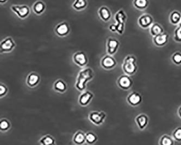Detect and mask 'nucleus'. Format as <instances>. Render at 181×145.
I'll return each instance as SVG.
<instances>
[{"label": "nucleus", "mask_w": 181, "mask_h": 145, "mask_svg": "<svg viewBox=\"0 0 181 145\" xmlns=\"http://www.w3.org/2000/svg\"><path fill=\"white\" fill-rule=\"evenodd\" d=\"M15 46V43L11 37L5 38L0 43L1 52H9L13 50Z\"/></svg>", "instance_id": "5"}, {"label": "nucleus", "mask_w": 181, "mask_h": 145, "mask_svg": "<svg viewBox=\"0 0 181 145\" xmlns=\"http://www.w3.org/2000/svg\"><path fill=\"white\" fill-rule=\"evenodd\" d=\"M94 95L93 93H91L89 91H85L83 93L81 94L80 96L79 97V103L81 105H88L90 103L91 99H93Z\"/></svg>", "instance_id": "16"}, {"label": "nucleus", "mask_w": 181, "mask_h": 145, "mask_svg": "<svg viewBox=\"0 0 181 145\" xmlns=\"http://www.w3.org/2000/svg\"><path fill=\"white\" fill-rule=\"evenodd\" d=\"M46 6L42 1H38L34 4L33 9L34 12L38 14H40L45 11Z\"/></svg>", "instance_id": "21"}, {"label": "nucleus", "mask_w": 181, "mask_h": 145, "mask_svg": "<svg viewBox=\"0 0 181 145\" xmlns=\"http://www.w3.org/2000/svg\"><path fill=\"white\" fill-rule=\"evenodd\" d=\"M55 90L59 91L61 93H64L66 90L67 86L66 83L61 80H57L53 85Z\"/></svg>", "instance_id": "22"}, {"label": "nucleus", "mask_w": 181, "mask_h": 145, "mask_svg": "<svg viewBox=\"0 0 181 145\" xmlns=\"http://www.w3.org/2000/svg\"><path fill=\"white\" fill-rule=\"evenodd\" d=\"M11 9L21 18H25L30 14V8L27 5H13Z\"/></svg>", "instance_id": "4"}, {"label": "nucleus", "mask_w": 181, "mask_h": 145, "mask_svg": "<svg viewBox=\"0 0 181 145\" xmlns=\"http://www.w3.org/2000/svg\"><path fill=\"white\" fill-rule=\"evenodd\" d=\"M127 102L132 106H137L142 102V96L137 91H133L129 94L127 97Z\"/></svg>", "instance_id": "9"}, {"label": "nucleus", "mask_w": 181, "mask_h": 145, "mask_svg": "<svg viewBox=\"0 0 181 145\" xmlns=\"http://www.w3.org/2000/svg\"><path fill=\"white\" fill-rule=\"evenodd\" d=\"M172 61L176 65L181 64V53L176 52L174 53L171 57Z\"/></svg>", "instance_id": "28"}, {"label": "nucleus", "mask_w": 181, "mask_h": 145, "mask_svg": "<svg viewBox=\"0 0 181 145\" xmlns=\"http://www.w3.org/2000/svg\"><path fill=\"white\" fill-rule=\"evenodd\" d=\"M135 6L139 9H144L149 5V1L147 0H135L133 1Z\"/></svg>", "instance_id": "24"}, {"label": "nucleus", "mask_w": 181, "mask_h": 145, "mask_svg": "<svg viewBox=\"0 0 181 145\" xmlns=\"http://www.w3.org/2000/svg\"><path fill=\"white\" fill-rule=\"evenodd\" d=\"M105 116L106 115L104 112H93L89 114V118L94 123L99 125L103 123Z\"/></svg>", "instance_id": "8"}, {"label": "nucleus", "mask_w": 181, "mask_h": 145, "mask_svg": "<svg viewBox=\"0 0 181 145\" xmlns=\"http://www.w3.org/2000/svg\"><path fill=\"white\" fill-rule=\"evenodd\" d=\"M7 88L6 85H4V84H0V96H3L4 95L6 94L7 93Z\"/></svg>", "instance_id": "33"}, {"label": "nucleus", "mask_w": 181, "mask_h": 145, "mask_svg": "<svg viewBox=\"0 0 181 145\" xmlns=\"http://www.w3.org/2000/svg\"><path fill=\"white\" fill-rule=\"evenodd\" d=\"M102 66L107 70L112 69L116 65L115 59L110 55H106L101 60Z\"/></svg>", "instance_id": "11"}, {"label": "nucleus", "mask_w": 181, "mask_h": 145, "mask_svg": "<svg viewBox=\"0 0 181 145\" xmlns=\"http://www.w3.org/2000/svg\"><path fill=\"white\" fill-rule=\"evenodd\" d=\"M135 122L139 129L143 130L148 125L149 118L145 114H140L135 118Z\"/></svg>", "instance_id": "14"}, {"label": "nucleus", "mask_w": 181, "mask_h": 145, "mask_svg": "<svg viewBox=\"0 0 181 145\" xmlns=\"http://www.w3.org/2000/svg\"><path fill=\"white\" fill-rule=\"evenodd\" d=\"M86 140V136L83 133L79 132L77 133L74 138V141L77 145H81L84 143Z\"/></svg>", "instance_id": "26"}, {"label": "nucleus", "mask_w": 181, "mask_h": 145, "mask_svg": "<svg viewBox=\"0 0 181 145\" xmlns=\"http://www.w3.org/2000/svg\"><path fill=\"white\" fill-rule=\"evenodd\" d=\"M120 43L116 39L110 38L107 41V51L110 55H114L118 50Z\"/></svg>", "instance_id": "10"}, {"label": "nucleus", "mask_w": 181, "mask_h": 145, "mask_svg": "<svg viewBox=\"0 0 181 145\" xmlns=\"http://www.w3.org/2000/svg\"><path fill=\"white\" fill-rule=\"evenodd\" d=\"M98 14L101 19L105 21H108L112 16L110 9L105 6L100 7L98 11Z\"/></svg>", "instance_id": "17"}, {"label": "nucleus", "mask_w": 181, "mask_h": 145, "mask_svg": "<svg viewBox=\"0 0 181 145\" xmlns=\"http://www.w3.org/2000/svg\"><path fill=\"white\" fill-rule=\"evenodd\" d=\"M179 117L181 118V105L179 109Z\"/></svg>", "instance_id": "34"}, {"label": "nucleus", "mask_w": 181, "mask_h": 145, "mask_svg": "<svg viewBox=\"0 0 181 145\" xmlns=\"http://www.w3.org/2000/svg\"><path fill=\"white\" fill-rule=\"evenodd\" d=\"M40 143L42 145H55V141L50 136H45L40 140Z\"/></svg>", "instance_id": "27"}, {"label": "nucleus", "mask_w": 181, "mask_h": 145, "mask_svg": "<svg viewBox=\"0 0 181 145\" xmlns=\"http://www.w3.org/2000/svg\"><path fill=\"white\" fill-rule=\"evenodd\" d=\"M86 1L85 0H77L73 3V7L77 10H81L86 6Z\"/></svg>", "instance_id": "25"}, {"label": "nucleus", "mask_w": 181, "mask_h": 145, "mask_svg": "<svg viewBox=\"0 0 181 145\" xmlns=\"http://www.w3.org/2000/svg\"><path fill=\"white\" fill-rule=\"evenodd\" d=\"M173 137L176 141H181V127L175 129L173 133Z\"/></svg>", "instance_id": "30"}, {"label": "nucleus", "mask_w": 181, "mask_h": 145, "mask_svg": "<svg viewBox=\"0 0 181 145\" xmlns=\"http://www.w3.org/2000/svg\"><path fill=\"white\" fill-rule=\"evenodd\" d=\"M138 66L136 58L132 55L127 56L124 60L122 69L127 75H132L137 71Z\"/></svg>", "instance_id": "2"}, {"label": "nucleus", "mask_w": 181, "mask_h": 145, "mask_svg": "<svg viewBox=\"0 0 181 145\" xmlns=\"http://www.w3.org/2000/svg\"><path fill=\"white\" fill-rule=\"evenodd\" d=\"M40 81V76L38 74L32 72L28 76L27 78V84L30 87L36 86Z\"/></svg>", "instance_id": "18"}, {"label": "nucleus", "mask_w": 181, "mask_h": 145, "mask_svg": "<svg viewBox=\"0 0 181 145\" xmlns=\"http://www.w3.org/2000/svg\"><path fill=\"white\" fill-rule=\"evenodd\" d=\"M73 60L76 64L80 66H83L88 63V58L86 57V55L82 51L75 53L73 56Z\"/></svg>", "instance_id": "12"}, {"label": "nucleus", "mask_w": 181, "mask_h": 145, "mask_svg": "<svg viewBox=\"0 0 181 145\" xmlns=\"http://www.w3.org/2000/svg\"><path fill=\"white\" fill-rule=\"evenodd\" d=\"M10 126V124L8 121L6 119L1 120L0 122V128L1 130H7V129L9 128Z\"/></svg>", "instance_id": "32"}, {"label": "nucleus", "mask_w": 181, "mask_h": 145, "mask_svg": "<svg viewBox=\"0 0 181 145\" xmlns=\"http://www.w3.org/2000/svg\"><path fill=\"white\" fill-rule=\"evenodd\" d=\"M86 140L88 143H93L96 140V137L92 133H89L86 135Z\"/></svg>", "instance_id": "31"}, {"label": "nucleus", "mask_w": 181, "mask_h": 145, "mask_svg": "<svg viewBox=\"0 0 181 145\" xmlns=\"http://www.w3.org/2000/svg\"><path fill=\"white\" fill-rule=\"evenodd\" d=\"M174 39L177 42H181V23H179L174 32Z\"/></svg>", "instance_id": "29"}, {"label": "nucleus", "mask_w": 181, "mask_h": 145, "mask_svg": "<svg viewBox=\"0 0 181 145\" xmlns=\"http://www.w3.org/2000/svg\"><path fill=\"white\" fill-rule=\"evenodd\" d=\"M126 19V15L123 10L118 11L115 15V20L116 21V23L114 24V25L115 27L116 31H117L119 33H123Z\"/></svg>", "instance_id": "3"}, {"label": "nucleus", "mask_w": 181, "mask_h": 145, "mask_svg": "<svg viewBox=\"0 0 181 145\" xmlns=\"http://www.w3.org/2000/svg\"><path fill=\"white\" fill-rule=\"evenodd\" d=\"M170 21L173 25H178L181 22V14L179 11H174L170 15Z\"/></svg>", "instance_id": "20"}, {"label": "nucleus", "mask_w": 181, "mask_h": 145, "mask_svg": "<svg viewBox=\"0 0 181 145\" xmlns=\"http://www.w3.org/2000/svg\"><path fill=\"white\" fill-rule=\"evenodd\" d=\"M169 35L167 33H163L154 36L153 41L154 44L157 46H164L168 42Z\"/></svg>", "instance_id": "13"}, {"label": "nucleus", "mask_w": 181, "mask_h": 145, "mask_svg": "<svg viewBox=\"0 0 181 145\" xmlns=\"http://www.w3.org/2000/svg\"><path fill=\"white\" fill-rule=\"evenodd\" d=\"M159 144V145H174V141L169 135H164L160 138Z\"/></svg>", "instance_id": "23"}, {"label": "nucleus", "mask_w": 181, "mask_h": 145, "mask_svg": "<svg viewBox=\"0 0 181 145\" xmlns=\"http://www.w3.org/2000/svg\"><path fill=\"white\" fill-rule=\"evenodd\" d=\"M55 31L58 36H66L69 32V26L67 22H62L56 26V27L55 28Z\"/></svg>", "instance_id": "15"}, {"label": "nucleus", "mask_w": 181, "mask_h": 145, "mask_svg": "<svg viewBox=\"0 0 181 145\" xmlns=\"http://www.w3.org/2000/svg\"><path fill=\"white\" fill-rule=\"evenodd\" d=\"M118 84L120 88L124 90H128L132 86L133 82L130 76L127 75H123L118 78Z\"/></svg>", "instance_id": "6"}, {"label": "nucleus", "mask_w": 181, "mask_h": 145, "mask_svg": "<svg viewBox=\"0 0 181 145\" xmlns=\"http://www.w3.org/2000/svg\"><path fill=\"white\" fill-rule=\"evenodd\" d=\"M150 33L153 36H158L163 33L164 29L160 24L158 23H154L150 27Z\"/></svg>", "instance_id": "19"}, {"label": "nucleus", "mask_w": 181, "mask_h": 145, "mask_svg": "<svg viewBox=\"0 0 181 145\" xmlns=\"http://www.w3.org/2000/svg\"><path fill=\"white\" fill-rule=\"evenodd\" d=\"M94 77V72L90 67L82 70L78 74L76 80V88L80 91H83L86 89L87 82L90 80Z\"/></svg>", "instance_id": "1"}, {"label": "nucleus", "mask_w": 181, "mask_h": 145, "mask_svg": "<svg viewBox=\"0 0 181 145\" xmlns=\"http://www.w3.org/2000/svg\"><path fill=\"white\" fill-rule=\"evenodd\" d=\"M154 19L151 15L149 14H144L139 17L138 19V23L141 27L148 28L150 27L153 24Z\"/></svg>", "instance_id": "7"}]
</instances>
